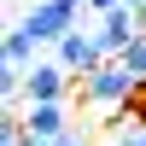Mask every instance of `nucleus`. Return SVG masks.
Segmentation results:
<instances>
[{"mask_svg": "<svg viewBox=\"0 0 146 146\" xmlns=\"http://www.w3.org/2000/svg\"><path fill=\"white\" fill-rule=\"evenodd\" d=\"M140 23H146V12H140Z\"/></svg>", "mask_w": 146, "mask_h": 146, "instance_id": "9b49d317", "label": "nucleus"}, {"mask_svg": "<svg viewBox=\"0 0 146 146\" xmlns=\"http://www.w3.org/2000/svg\"><path fill=\"white\" fill-rule=\"evenodd\" d=\"M123 6H129V12H146V0H123Z\"/></svg>", "mask_w": 146, "mask_h": 146, "instance_id": "1a4fd4ad", "label": "nucleus"}, {"mask_svg": "<svg viewBox=\"0 0 146 146\" xmlns=\"http://www.w3.org/2000/svg\"><path fill=\"white\" fill-rule=\"evenodd\" d=\"M111 146H146V129H123V135H117Z\"/></svg>", "mask_w": 146, "mask_h": 146, "instance_id": "0eeeda50", "label": "nucleus"}, {"mask_svg": "<svg viewBox=\"0 0 146 146\" xmlns=\"http://www.w3.org/2000/svg\"><path fill=\"white\" fill-rule=\"evenodd\" d=\"M117 64H123V70H129V76H135V82H140V88H146V35H140V41H135V47H129V53H123V58H117Z\"/></svg>", "mask_w": 146, "mask_h": 146, "instance_id": "423d86ee", "label": "nucleus"}, {"mask_svg": "<svg viewBox=\"0 0 146 146\" xmlns=\"http://www.w3.org/2000/svg\"><path fill=\"white\" fill-rule=\"evenodd\" d=\"M58 146H94V140H88V135H82V129H70V135H64V140H58Z\"/></svg>", "mask_w": 146, "mask_h": 146, "instance_id": "6e6552de", "label": "nucleus"}, {"mask_svg": "<svg viewBox=\"0 0 146 146\" xmlns=\"http://www.w3.org/2000/svg\"><path fill=\"white\" fill-rule=\"evenodd\" d=\"M53 58L70 70V76H82V82H88L94 70L105 64V53H100V41H94V29H76V35H64V41L53 47Z\"/></svg>", "mask_w": 146, "mask_h": 146, "instance_id": "7ed1b4c3", "label": "nucleus"}, {"mask_svg": "<svg viewBox=\"0 0 146 146\" xmlns=\"http://www.w3.org/2000/svg\"><path fill=\"white\" fill-rule=\"evenodd\" d=\"M76 12H82L76 0H35L18 23L35 35V47H58L64 35H76Z\"/></svg>", "mask_w": 146, "mask_h": 146, "instance_id": "f257e3e1", "label": "nucleus"}, {"mask_svg": "<svg viewBox=\"0 0 146 146\" xmlns=\"http://www.w3.org/2000/svg\"><path fill=\"white\" fill-rule=\"evenodd\" d=\"M76 6H88V0H76Z\"/></svg>", "mask_w": 146, "mask_h": 146, "instance_id": "9d476101", "label": "nucleus"}, {"mask_svg": "<svg viewBox=\"0 0 146 146\" xmlns=\"http://www.w3.org/2000/svg\"><path fill=\"white\" fill-rule=\"evenodd\" d=\"M64 94H70V70L58 58H41L29 70V82H23V100L29 105H64Z\"/></svg>", "mask_w": 146, "mask_h": 146, "instance_id": "20e7f679", "label": "nucleus"}, {"mask_svg": "<svg viewBox=\"0 0 146 146\" xmlns=\"http://www.w3.org/2000/svg\"><path fill=\"white\" fill-rule=\"evenodd\" d=\"M23 135H35V140L58 146V140L70 135V117H64V105H29V111H23Z\"/></svg>", "mask_w": 146, "mask_h": 146, "instance_id": "39448f33", "label": "nucleus"}, {"mask_svg": "<svg viewBox=\"0 0 146 146\" xmlns=\"http://www.w3.org/2000/svg\"><path fill=\"white\" fill-rule=\"evenodd\" d=\"M135 94H140V82L129 76L117 58H105V64L94 70L88 82H82V100H88V105H100V111H117V105H129Z\"/></svg>", "mask_w": 146, "mask_h": 146, "instance_id": "f03ea898", "label": "nucleus"}]
</instances>
